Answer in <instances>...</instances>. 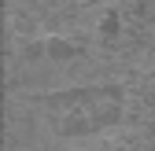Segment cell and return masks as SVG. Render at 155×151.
Returning <instances> with one entry per match:
<instances>
[{
    "instance_id": "cell-1",
    "label": "cell",
    "mask_w": 155,
    "mask_h": 151,
    "mask_svg": "<svg viewBox=\"0 0 155 151\" xmlns=\"http://www.w3.org/2000/svg\"><path fill=\"white\" fill-rule=\"evenodd\" d=\"M126 114V88L118 85H81L41 96V118L55 137H96L107 133Z\"/></svg>"
}]
</instances>
